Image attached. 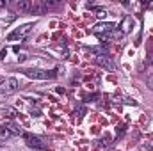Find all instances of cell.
<instances>
[{
	"label": "cell",
	"mask_w": 153,
	"mask_h": 151,
	"mask_svg": "<svg viewBox=\"0 0 153 151\" xmlns=\"http://www.w3.org/2000/svg\"><path fill=\"white\" fill-rule=\"evenodd\" d=\"M23 75L34 80H46V78H55V71H43V70H23Z\"/></svg>",
	"instance_id": "obj_1"
},
{
	"label": "cell",
	"mask_w": 153,
	"mask_h": 151,
	"mask_svg": "<svg viewBox=\"0 0 153 151\" xmlns=\"http://www.w3.org/2000/svg\"><path fill=\"white\" fill-rule=\"evenodd\" d=\"M30 30H32V23H27V25H23V27H20V29H16L14 32H11L9 36H7V41H16V39H25L29 34H30Z\"/></svg>",
	"instance_id": "obj_2"
},
{
	"label": "cell",
	"mask_w": 153,
	"mask_h": 151,
	"mask_svg": "<svg viewBox=\"0 0 153 151\" xmlns=\"http://www.w3.org/2000/svg\"><path fill=\"white\" fill-rule=\"evenodd\" d=\"M23 135V139H25V142H27V146L30 148V150H46V144L41 141V139H38V137H34L32 133H22Z\"/></svg>",
	"instance_id": "obj_3"
},
{
	"label": "cell",
	"mask_w": 153,
	"mask_h": 151,
	"mask_svg": "<svg viewBox=\"0 0 153 151\" xmlns=\"http://www.w3.org/2000/svg\"><path fill=\"white\" fill-rule=\"evenodd\" d=\"M18 87H20L18 80H16L14 76H11V78H7V80L0 85V93H2V94H11V93L18 91Z\"/></svg>",
	"instance_id": "obj_4"
},
{
	"label": "cell",
	"mask_w": 153,
	"mask_h": 151,
	"mask_svg": "<svg viewBox=\"0 0 153 151\" xmlns=\"http://www.w3.org/2000/svg\"><path fill=\"white\" fill-rule=\"evenodd\" d=\"M93 61L98 64V66H102V68H105V70H109V71H114V62H112V59H111V55H96V57H93Z\"/></svg>",
	"instance_id": "obj_5"
},
{
	"label": "cell",
	"mask_w": 153,
	"mask_h": 151,
	"mask_svg": "<svg viewBox=\"0 0 153 151\" xmlns=\"http://www.w3.org/2000/svg\"><path fill=\"white\" fill-rule=\"evenodd\" d=\"M93 30L100 36V34H109V32H112L116 30V23H111V21H103V23H96L94 27H93Z\"/></svg>",
	"instance_id": "obj_6"
},
{
	"label": "cell",
	"mask_w": 153,
	"mask_h": 151,
	"mask_svg": "<svg viewBox=\"0 0 153 151\" xmlns=\"http://www.w3.org/2000/svg\"><path fill=\"white\" fill-rule=\"evenodd\" d=\"M119 29H121V34H123V36L128 34V32L134 29V18H132V16H125L123 21H121V25H119Z\"/></svg>",
	"instance_id": "obj_7"
},
{
	"label": "cell",
	"mask_w": 153,
	"mask_h": 151,
	"mask_svg": "<svg viewBox=\"0 0 153 151\" xmlns=\"http://www.w3.org/2000/svg\"><path fill=\"white\" fill-rule=\"evenodd\" d=\"M16 9L20 13H32V0H20L16 4Z\"/></svg>",
	"instance_id": "obj_8"
},
{
	"label": "cell",
	"mask_w": 153,
	"mask_h": 151,
	"mask_svg": "<svg viewBox=\"0 0 153 151\" xmlns=\"http://www.w3.org/2000/svg\"><path fill=\"white\" fill-rule=\"evenodd\" d=\"M43 2V5H45V9L48 11V9H57L62 2L61 0H41Z\"/></svg>",
	"instance_id": "obj_9"
},
{
	"label": "cell",
	"mask_w": 153,
	"mask_h": 151,
	"mask_svg": "<svg viewBox=\"0 0 153 151\" xmlns=\"http://www.w3.org/2000/svg\"><path fill=\"white\" fill-rule=\"evenodd\" d=\"M11 137H13V133H11L9 128L2 123V124H0V139H11Z\"/></svg>",
	"instance_id": "obj_10"
},
{
	"label": "cell",
	"mask_w": 153,
	"mask_h": 151,
	"mask_svg": "<svg viewBox=\"0 0 153 151\" xmlns=\"http://www.w3.org/2000/svg\"><path fill=\"white\" fill-rule=\"evenodd\" d=\"M4 124H5V126L9 128V132H11L13 135H20V133H22V130H20V128H18L16 124H13V123H4Z\"/></svg>",
	"instance_id": "obj_11"
},
{
	"label": "cell",
	"mask_w": 153,
	"mask_h": 151,
	"mask_svg": "<svg viewBox=\"0 0 153 151\" xmlns=\"http://www.w3.org/2000/svg\"><path fill=\"white\" fill-rule=\"evenodd\" d=\"M4 115H5V117H9V119H14V117L18 115V112H16V109H13V107H7V109L4 110Z\"/></svg>",
	"instance_id": "obj_12"
},
{
	"label": "cell",
	"mask_w": 153,
	"mask_h": 151,
	"mask_svg": "<svg viewBox=\"0 0 153 151\" xmlns=\"http://www.w3.org/2000/svg\"><path fill=\"white\" fill-rule=\"evenodd\" d=\"M94 11H96V16H100V18H103V16H107V11L103 9V7H93Z\"/></svg>",
	"instance_id": "obj_13"
},
{
	"label": "cell",
	"mask_w": 153,
	"mask_h": 151,
	"mask_svg": "<svg viewBox=\"0 0 153 151\" xmlns=\"http://www.w3.org/2000/svg\"><path fill=\"white\" fill-rule=\"evenodd\" d=\"M146 84H148V87H150V89L153 91V75L148 76V82H146Z\"/></svg>",
	"instance_id": "obj_14"
},
{
	"label": "cell",
	"mask_w": 153,
	"mask_h": 151,
	"mask_svg": "<svg viewBox=\"0 0 153 151\" xmlns=\"http://www.w3.org/2000/svg\"><path fill=\"white\" fill-rule=\"evenodd\" d=\"M76 112H78V121H80V119L84 117V112H85V110H84V109H78ZM76 112H75V114H76Z\"/></svg>",
	"instance_id": "obj_15"
},
{
	"label": "cell",
	"mask_w": 153,
	"mask_h": 151,
	"mask_svg": "<svg viewBox=\"0 0 153 151\" xmlns=\"http://www.w3.org/2000/svg\"><path fill=\"white\" fill-rule=\"evenodd\" d=\"M146 148H148V150H153V139L150 142H146Z\"/></svg>",
	"instance_id": "obj_16"
},
{
	"label": "cell",
	"mask_w": 153,
	"mask_h": 151,
	"mask_svg": "<svg viewBox=\"0 0 153 151\" xmlns=\"http://www.w3.org/2000/svg\"><path fill=\"white\" fill-rule=\"evenodd\" d=\"M5 53H7V50H2V52H0V61H2L4 57H5Z\"/></svg>",
	"instance_id": "obj_17"
},
{
	"label": "cell",
	"mask_w": 153,
	"mask_h": 151,
	"mask_svg": "<svg viewBox=\"0 0 153 151\" xmlns=\"http://www.w3.org/2000/svg\"><path fill=\"white\" fill-rule=\"evenodd\" d=\"M5 5H7V2L5 0H0V7H5Z\"/></svg>",
	"instance_id": "obj_18"
},
{
	"label": "cell",
	"mask_w": 153,
	"mask_h": 151,
	"mask_svg": "<svg viewBox=\"0 0 153 151\" xmlns=\"http://www.w3.org/2000/svg\"><path fill=\"white\" fill-rule=\"evenodd\" d=\"M0 148H2V144H0Z\"/></svg>",
	"instance_id": "obj_19"
}]
</instances>
